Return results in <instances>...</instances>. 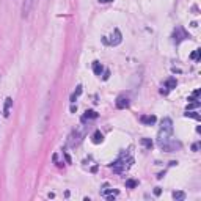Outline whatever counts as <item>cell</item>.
Masks as SVG:
<instances>
[{"mask_svg": "<svg viewBox=\"0 0 201 201\" xmlns=\"http://www.w3.org/2000/svg\"><path fill=\"white\" fill-rule=\"evenodd\" d=\"M187 38H190V35L184 30V27L178 25L175 29V32H173V43H175V44H181L184 40H187Z\"/></svg>", "mask_w": 201, "mask_h": 201, "instance_id": "3", "label": "cell"}, {"mask_svg": "<svg viewBox=\"0 0 201 201\" xmlns=\"http://www.w3.org/2000/svg\"><path fill=\"white\" fill-rule=\"evenodd\" d=\"M94 118H98V113L94 110H87L85 112V115L82 116V123H85L87 120H94Z\"/></svg>", "mask_w": 201, "mask_h": 201, "instance_id": "10", "label": "cell"}, {"mask_svg": "<svg viewBox=\"0 0 201 201\" xmlns=\"http://www.w3.org/2000/svg\"><path fill=\"white\" fill-rule=\"evenodd\" d=\"M102 41H104L105 44H110V46H118V44L123 41L121 32H120L118 29H115V30H113V35H112V40H107V36H104Z\"/></svg>", "mask_w": 201, "mask_h": 201, "instance_id": "4", "label": "cell"}, {"mask_svg": "<svg viewBox=\"0 0 201 201\" xmlns=\"http://www.w3.org/2000/svg\"><path fill=\"white\" fill-rule=\"evenodd\" d=\"M35 3L36 0H24V3H22V18H29Z\"/></svg>", "mask_w": 201, "mask_h": 201, "instance_id": "5", "label": "cell"}, {"mask_svg": "<svg viewBox=\"0 0 201 201\" xmlns=\"http://www.w3.org/2000/svg\"><path fill=\"white\" fill-rule=\"evenodd\" d=\"M176 85H178V82H176L175 77H170V79H167L165 83H164V87L168 88V90H173V88H176Z\"/></svg>", "mask_w": 201, "mask_h": 201, "instance_id": "12", "label": "cell"}, {"mask_svg": "<svg viewBox=\"0 0 201 201\" xmlns=\"http://www.w3.org/2000/svg\"><path fill=\"white\" fill-rule=\"evenodd\" d=\"M116 109H120V110H123V109H127L129 107V98H126V96H118V99H116Z\"/></svg>", "mask_w": 201, "mask_h": 201, "instance_id": "6", "label": "cell"}, {"mask_svg": "<svg viewBox=\"0 0 201 201\" xmlns=\"http://www.w3.org/2000/svg\"><path fill=\"white\" fill-rule=\"evenodd\" d=\"M160 193H162V189H160V187H156V189H154V195H156V197H159Z\"/></svg>", "mask_w": 201, "mask_h": 201, "instance_id": "21", "label": "cell"}, {"mask_svg": "<svg viewBox=\"0 0 201 201\" xmlns=\"http://www.w3.org/2000/svg\"><path fill=\"white\" fill-rule=\"evenodd\" d=\"M109 2H113V0H99V3H109Z\"/></svg>", "mask_w": 201, "mask_h": 201, "instance_id": "25", "label": "cell"}, {"mask_svg": "<svg viewBox=\"0 0 201 201\" xmlns=\"http://www.w3.org/2000/svg\"><path fill=\"white\" fill-rule=\"evenodd\" d=\"M160 93H162V94H168V93H170V90H168V88H165L164 85H162V88H160Z\"/></svg>", "mask_w": 201, "mask_h": 201, "instance_id": "20", "label": "cell"}, {"mask_svg": "<svg viewBox=\"0 0 201 201\" xmlns=\"http://www.w3.org/2000/svg\"><path fill=\"white\" fill-rule=\"evenodd\" d=\"M157 145L160 149L167 151V153H173V151L181 149V142H178L173 137V121L170 118H164L160 123V129L157 134Z\"/></svg>", "mask_w": 201, "mask_h": 201, "instance_id": "1", "label": "cell"}, {"mask_svg": "<svg viewBox=\"0 0 201 201\" xmlns=\"http://www.w3.org/2000/svg\"><path fill=\"white\" fill-rule=\"evenodd\" d=\"M198 149H200V143H195L192 146V151H198Z\"/></svg>", "mask_w": 201, "mask_h": 201, "instance_id": "22", "label": "cell"}, {"mask_svg": "<svg viewBox=\"0 0 201 201\" xmlns=\"http://www.w3.org/2000/svg\"><path fill=\"white\" fill-rule=\"evenodd\" d=\"M93 72L96 76H100L104 72V66L99 63V61H93Z\"/></svg>", "mask_w": 201, "mask_h": 201, "instance_id": "11", "label": "cell"}, {"mask_svg": "<svg viewBox=\"0 0 201 201\" xmlns=\"http://www.w3.org/2000/svg\"><path fill=\"white\" fill-rule=\"evenodd\" d=\"M71 112H72V113H76V112H77V105H71Z\"/></svg>", "mask_w": 201, "mask_h": 201, "instance_id": "24", "label": "cell"}, {"mask_svg": "<svg viewBox=\"0 0 201 201\" xmlns=\"http://www.w3.org/2000/svg\"><path fill=\"white\" fill-rule=\"evenodd\" d=\"M140 143H142V145H143V146L146 148V149H151V148L154 146V143H153V140H151V138H142V140H140Z\"/></svg>", "mask_w": 201, "mask_h": 201, "instance_id": "14", "label": "cell"}, {"mask_svg": "<svg viewBox=\"0 0 201 201\" xmlns=\"http://www.w3.org/2000/svg\"><path fill=\"white\" fill-rule=\"evenodd\" d=\"M156 121H157L156 115H142L140 116V123L142 124H146V126H153Z\"/></svg>", "mask_w": 201, "mask_h": 201, "instance_id": "7", "label": "cell"}, {"mask_svg": "<svg viewBox=\"0 0 201 201\" xmlns=\"http://www.w3.org/2000/svg\"><path fill=\"white\" fill-rule=\"evenodd\" d=\"M138 186V181L135 179H127L126 181V189H135Z\"/></svg>", "mask_w": 201, "mask_h": 201, "instance_id": "17", "label": "cell"}, {"mask_svg": "<svg viewBox=\"0 0 201 201\" xmlns=\"http://www.w3.org/2000/svg\"><path fill=\"white\" fill-rule=\"evenodd\" d=\"M11 105H13V99H11V98H7V99H5V105H3V115H5V116H10Z\"/></svg>", "mask_w": 201, "mask_h": 201, "instance_id": "9", "label": "cell"}, {"mask_svg": "<svg viewBox=\"0 0 201 201\" xmlns=\"http://www.w3.org/2000/svg\"><path fill=\"white\" fill-rule=\"evenodd\" d=\"M65 159H66V162H68V164H71V157H69L68 153H65Z\"/></svg>", "mask_w": 201, "mask_h": 201, "instance_id": "23", "label": "cell"}, {"mask_svg": "<svg viewBox=\"0 0 201 201\" xmlns=\"http://www.w3.org/2000/svg\"><path fill=\"white\" fill-rule=\"evenodd\" d=\"M91 142L94 143V145H99V143H102L104 142V135H102V132L100 131H96L91 135Z\"/></svg>", "mask_w": 201, "mask_h": 201, "instance_id": "8", "label": "cell"}, {"mask_svg": "<svg viewBox=\"0 0 201 201\" xmlns=\"http://www.w3.org/2000/svg\"><path fill=\"white\" fill-rule=\"evenodd\" d=\"M184 116H186V118H193V120H200V115L197 113V112H192V110H187L186 113H184Z\"/></svg>", "mask_w": 201, "mask_h": 201, "instance_id": "16", "label": "cell"}, {"mask_svg": "<svg viewBox=\"0 0 201 201\" xmlns=\"http://www.w3.org/2000/svg\"><path fill=\"white\" fill-rule=\"evenodd\" d=\"M200 55H201V50L197 49V50H193V52L190 54V58L195 60V61H198V60H200Z\"/></svg>", "mask_w": 201, "mask_h": 201, "instance_id": "18", "label": "cell"}, {"mask_svg": "<svg viewBox=\"0 0 201 201\" xmlns=\"http://www.w3.org/2000/svg\"><path fill=\"white\" fill-rule=\"evenodd\" d=\"M173 200L184 201V200H186V193H184V192H173Z\"/></svg>", "mask_w": 201, "mask_h": 201, "instance_id": "15", "label": "cell"}, {"mask_svg": "<svg viewBox=\"0 0 201 201\" xmlns=\"http://www.w3.org/2000/svg\"><path fill=\"white\" fill-rule=\"evenodd\" d=\"M82 91H83V88H82V85H77V88H76V91H74V93H72V94H71V102H72V104H74V102H76V99H77V98H79V96H80V94H82Z\"/></svg>", "mask_w": 201, "mask_h": 201, "instance_id": "13", "label": "cell"}, {"mask_svg": "<svg viewBox=\"0 0 201 201\" xmlns=\"http://www.w3.org/2000/svg\"><path fill=\"white\" fill-rule=\"evenodd\" d=\"M134 164V159L132 157H127L126 154H121L120 156V159H116L113 164L110 165V168L113 170L115 173H123V171H126L129 167Z\"/></svg>", "mask_w": 201, "mask_h": 201, "instance_id": "2", "label": "cell"}, {"mask_svg": "<svg viewBox=\"0 0 201 201\" xmlns=\"http://www.w3.org/2000/svg\"><path fill=\"white\" fill-rule=\"evenodd\" d=\"M110 77V71H107V69H104V76H102V80H107Z\"/></svg>", "mask_w": 201, "mask_h": 201, "instance_id": "19", "label": "cell"}]
</instances>
